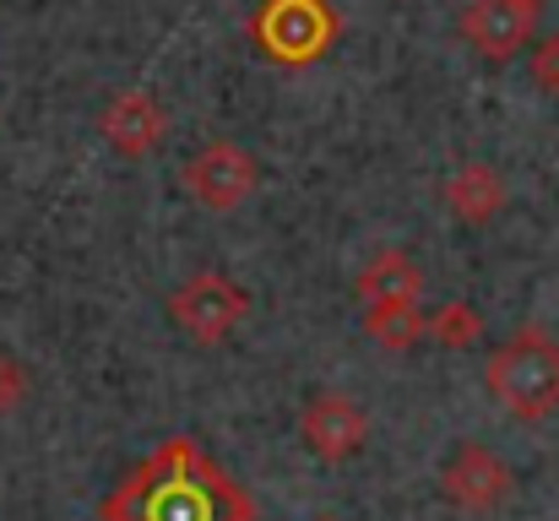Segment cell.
<instances>
[{
  "label": "cell",
  "instance_id": "obj_1",
  "mask_svg": "<svg viewBox=\"0 0 559 521\" xmlns=\"http://www.w3.org/2000/svg\"><path fill=\"white\" fill-rule=\"evenodd\" d=\"M104 521H255V500L190 435H175L115 484Z\"/></svg>",
  "mask_w": 559,
  "mask_h": 521
},
{
  "label": "cell",
  "instance_id": "obj_2",
  "mask_svg": "<svg viewBox=\"0 0 559 521\" xmlns=\"http://www.w3.org/2000/svg\"><path fill=\"white\" fill-rule=\"evenodd\" d=\"M489 396L522 418V424H544L559 413V338H549L544 327H522L511 332L506 347L489 353L484 369Z\"/></svg>",
  "mask_w": 559,
  "mask_h": 521
},
{
  "label": "cell",
  "instance_id": "obj_3",
  "mask_svg": "<svg viewBox=\"0 0 559 521\" xmlns=\"http://www.w3.org/2000/svg\"><path fill=\"white\" fill-rule=\"evenodd\" d=\"M250 44L288 71H305L332 55L337 44V11L326 0H266L250 16Z\"/></svg>",
  "mask_w": 559,
  "mask_h": 521
},
{
  "label": "cell",
  "instance_id": "obj_4",
  "mask_svg": "<svg viewBox=\"0 0 559 521\" xmlns=\"http://www.w3.org/2000/svg\"><path fill=\"white\" fill-rule=\"evenodd\" d=\"M169 316H175V327L186 332L190 343L217 347L250 316V294L234 277H223V272H195L186 288L169 294Z\"/></svg>",
  "mask_w": 559,
  "mask_h": 521
},
{
  "label": "cell",
  "instance_id": "obj_5",
  "mask_svg": "<svg viewBox=\"0 0 559 521\" xmlns=\"http://www.w3.org/2000/svg\"><path fill=\"white\" fill-rule=\"evenodd\" d=\"M261 185V164L239 147V142H206L186 164V190L206 212H239Z\"/></svg>",
  "mask_w": 559,
  "mask_h": 521
},
{
  "label": "cell",
  "instance_id": "obj_6",
  "mask_svg": "<svg viewBox=\"0 0 559 521\" xmlns=\"http://www.w3.org/2000/svg\"><path fill=\"white\" fill-rule=\"evenodd\" d=\"M456 27H462V38L478 60L506 66L538 38V5H527V0H473Z\"/></svg>",
  "mask_w": 559,
  "mask_h": 521
},
{
  "label": "cell",
  "instance_id": "obj_7",
  "mask_svg": "<svg viewBox=\"0 0 559 521\" xmlns=\"http://www.w3.org/2000/svg\"><path fill=\"white\" fill-rule=\"evenodd\" d=\"M511 489H516V473H511L489 446H478V440H467V446L440 467V495H445L456 511H473V517L500 511V506L511 500Z\"/></svg>",
  "mask_w": 559,
  "mask_h": 521
},
{
  "label": "cell",
  "instance_id": "obj_8",
  "mask_svg": "<svg viewBox=\"0 0 559 521\" xmlns=\"http://www.w3.org/2000/svg\"><path fill=\"white\" fill-rule=\"evenodd\" d=\"M299 440H305V451L321 457V462H348V457L365 451L370 418H365V407H359L354 396L321 391V396L299 413Z\"/></svg>",
  "mask_w": 559,
  "mask_h": 521
},
{
  "label": "cell",
  "instance_id": "obj_9",
  "mask_svg": "<svg viewBox=\"0 0 559 521\" xmlns=\"http://www.w3.org/2000/svg\"><path fill=\"white\" fill-rule=\"evenodd\" d=\"M98 131H104V142H109L120 158L136 164V158H153V153L164 147V137H169V109L158 104V93L126 87L120 98H109Z\"/></svg>",
  "mask_w": 559,
  "mask_h": 521
},
{
  "label": "cell",
  "instance_id": "obj_10",
  "mask_svg": "<svg viewBox=\"0 0 559 521\" xmlns=\"http://www.w3.org/2000/svg\"><path fill=\"white\" fill-rule=\"evenodd\" d=\"M440 201L451 206L456 223L484 228V223H495V217L506 212L511 190H506V174L495 169V164H462V169L440 185Z\"/></svg>",
  "mask_w": 559,
  "mask_h": 521
},
{
  "label": "cell",
  "instance_id": "obj_11",
  "mask_svg": "<svg viewBox=\"0 0 559 521\" xmlns=\"http://www.w3.org/2000/svg\"><path fill=\"white\" fill-rule=\"evenodd\" d=\"M359 305L374 310V305H418L424 299V272L407 250H380L370 256V267L359 272Z\"/></svg>",
  "mask_w": 559,
  "mask_h": 521
},
{
  "label": "cell",
  "instance_id": "obj_12",
  "mask_svg": "<svg viewBox=\"0 0 559 521\" xmlns=\"http://www.w3.org/2000/svg\"><path fill=\"white\" fill-rule=\"evenodd\" d=\"M365 338L385 353H407L418 347V338H429V316L418 305H374L365 310Z\"/></svg>",
  "mask_w": 559,
  "mask_h": 521
},
{
  "label": "cell",
  "instance_id": "obj_13",
  "mask_svg": "<svg viewBox=\"0 0 559 521\" xmlns=\"http://www.w3.org/2000/svg\"><path fill=\"white\" fill-rule=\"evenodd\" d=\"M429 338L440 347H451V353H462V347H478L484 343V316L473 310V305H440L435 316H429Z\"/></svg>",
  "mask_w": 559,
  "mask_h": 521
},
{
  "label": "cell",
  "instance_id": "obj_14",
  "mask_svg": "<svg viewBox=\"0 0 559 521\" xmlns=\"http://www.w3.org/2000/svg\"><path fill=\"white\" fill-rule=\"evenodd\" d=\"M22 402H27V369L16 353L0 347V413H16Z\"/></svg>",
  "mask_w": 559,
  "mask_h": 521
},
{
  "label": "cell",
  "instance_id": "obj_15",
  "mask_svg": "<svg viewBox=\"0 0 559 521\" xmlns=\"http://www.w3.org/2000/svg\"><path fill=\"white\" fill-rule=\"evenodd\" d=\"M533 82H538L549 98H559V33L533 44Z\"/></svg>",
  "mask_w": 559,
  "mask_h": 521
},
{
  "label": "cell",
  "instance_id": "obj_16",
  "mask_svg": "<svg viewBox=\"0 0 559 521\" xmlns=\"http://www.w3.org/2000/svg\"><path fill=\"white\" fill-rule=\"evenodd\" d=\"M527 5H544V0H527Z\"/></svg>",
  "mask_w": 559,
  "mask_h": 521
},
{
  "label": "cell",
  "instance_id": "obj_17",
  "mask_svg": "<svg viewBox=\"0 0 559 521\" xmlns=\"http://www.w3.org/2000/svg\"><path fill=\"white\" fill-rule=\"evenodd\" d=\"M321 521H337V517H321Z\"/></svg>",
  "mask_w": 559,
  "mask_h": 521
}]
</instances>
